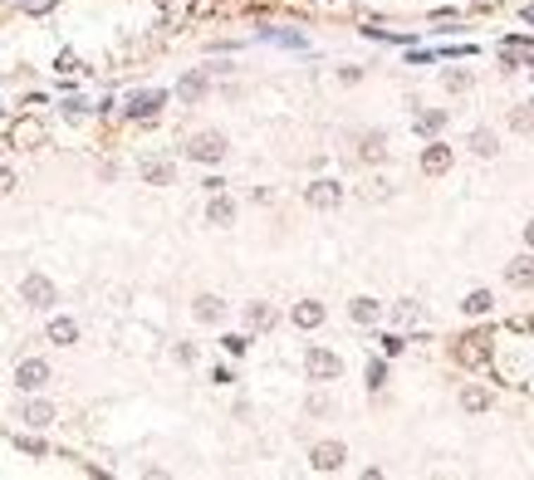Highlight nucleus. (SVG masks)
<instances>
[{
	"label": "nucleus",
	"instance_id": "13",
	"mask_svg": "<svg viewBox=\"0 0 534 480\" xmlns=\"http://www.w3.org/2000/svg\"><path fill=\"white\" fill-rule=\"evenodd\" d=\"M221 314H225V304H221L216 294H201V299H197V319H201V324H216Z\"/></svg>",
	"mask_w": 534,
	"mask_h": 480
},
{
	"label": "nucleus",
	"instance_id": "24",
	"mask_svg": "<svg viewBox=\"0 0 534 480\" xmlns=\"http://www.w3.org/2000/svg\"><path fill=\"white\" fill-rule=\"evenodd\" d=\"M441 123H446V113H441V108H431V113H422V118H417V133H436Z\"/></svg>",
	"mask_w": 534,
	"mask_h": 480
},
{
	"label": "nucleus",
	"instance_id": "22",
	"mask_svg": "<svg viewBox=\"0 0 534 480\" xmlns=\"http://www.w3.org/2000/svg\"><path fill=\"white\" fill-rule=\"evenodd\" d=\"M270 319H275V314H270L265 304H250V309H245V324H250V328H270Z\"/></svg>",
	"mask_w": 534,
	"mask_h": 480
},
{
	"label": "nucleus",
	"instance_id": "21",
	"mask_svg": "<svg viewBox=\"0 0 534 480\" xmlns=\"http://www.w3.org/2000/svg\"><path fill=\"white\" fill-rule=\"evenodd\" d=\"M177 94H182V98H187V103H192V98H201V94H206V79H201V74H187Z\"/></svg>",
	"mask_w": 534,
	"mask_h": 480
},
{
	"label": "nucleus",
	"instance_id": "27",
	"mask_svg": "<svg viewBox=\"0 0 534 480\" xmlns=\"http://www.w3.org/2000/svg\"><path fill=\"white\" fill-rule=\"evenodd\" d=\"M510 128H515V133H530V113L515 108V113H510Z\"/></svg>",
	"mask_w": 534,
	"mask_h": 480
},
{
	"label": "nucleus",
	"instance_id": "31",
	"mask_svg": "<svg viewBox=\"0 0 534 480\" xmlns=\"http://www.w3.org/2000/svg\"><path fill=\"white\" fill-rule=\"evenodd\" d=\"M525 240H530V245H534V221H530V226H525Z\"/></svg>",
	"mask_w": 534,
	"mask_h": 480
},
{
	"label": "nucleus",
	"instance_id": "14",
	"mask_svg": "<svg viewBox=\"0 0 534 480\" xmlns=\"http://www.w3.org/2000/svg\"><path fill=\"white\" fill-rule=\"evenodd\" d=\"M471 152H476V157H495V133H490V128H476V133H471Z\"/></svg>",
	"mask_w": 534,
	"mask_h": 480
},
{
	"label": "nucleus",
	"instance_id": "12",
	"mask_svg": "<svg viewBox=\"0 0 534 480\" xmlns=\"http://www.w3.org/2000/svg\"><path fill=\"white\" fill-rule=\"evenodd\" d=\"M348 314H353V324H378L383 304H378V299H353V309H348Z\"/></svg>",
	"mask_w": 534,
	"mask_h": 480
},
{
	"label": "nucleus",
	"instance_id": "1",
	"mask_svg": "<svg viewBox=\"0 0 534 480\" xmlns=\"http://www.w3.org/2000/svg\"><path fill=\"white\" fill-rule=\"evenodd\" d=\"M304 368H309V378H314V383H333V378L343 373V358H338V353H328V348H309Z\"/></svg>",
	"mask_w": 534,
	"mask_h": 480
},
{
	"label": "nucleus",
	"instance_id": "26",
	"mask_svg": "<svg viewBox=\"0 0 534 480\" xmlns=\"http://www.w3.org/2000/svg\"><path fill=\"white\" fill-rule=\"evenodd\" d=\"M142 177H147V182H172V167H167V162H147Z\"/></svg>",
	"mask_w": 534,
	"mask_h": 480
},
{
	"label": "nucleus",
	"instance_id": "20",
	"mask_svg": "<svg viewBox=\"0 0 534 480\" xmlns=\"http://www.w3.org/2000/svg\"><path fill=\"white\" fill-rule=\"evenodd\" d=\"M25 421H30V426H49V421H54V407H49V402H30V407H25Z\"/></svg>",
	"mask_w": 534,
	"mask_h": 480
},
{
	"label": "nucleus",
	"instance_id": "6",
	"mask_svg": "<svg viewBox=\"0 0 534 480\" xmlns=\"http://www.w3.org/2000/svg\"><path fill=\"white\" fill-rule=\"evenodd\" d=\"M343 456H348V451H343L338 441H323V446H314L309 466H314V471H338V466H343Z\"/></svg>",
	"mask_w": 534,
	"mask_h": 480
},
{
	"label": "nucleus",
	"instance_id": "11",
	"mask_svg": "<svg viewBox=\"0 0 534 480\" xmlns=\"http://www.w3.org/2000/svg\"><path fill=\"white\" fill-rule=\"evenodd\" d=\"M162 103H167V94H137V98H132V108H128V113H132V118H152V113H157Z\"/></svg>",
	"mask_w": 534,
	"mask_h": 480
},
{
	"label": "nucleus",
	"instance_id": "8",
	"mask_svg": "<svg viewBox=\"0 0 534 480\" xmlns=\"http://www.w3.org/2000/svg\"><path fill=\"white\" fill-rule=\"evenodd\" d=\"M505 280H510V289H530L534 285V260H530V255L510 260V265H505Z\"/></svg>",
	"mask_w": 534,
	"mask_h": 480
},
{
	"label": "nucleus",
	"instance_id": "3",
	"mask_svg": "<svg viewBox=\"0 0 534 480\" xmlns=\"http://www.w3.org/2000/svg\"><path fill=\"white\" fill-rule=\"evenodd\" d=\"M20 294H25V304H30V309H49V304L59 299V289L49 285L44 275H30V280L20 285Z\"/></svg>",
	"mask_w": 534,
	"mask_h": 480
},
{
	"label": "nucleus",
	"instance_id": "28",
	"mask_svg": "<svg viewBox=\"0 0 534 480\" xmlns=\"http://www.w3.org/2000/svg\"><path fill=\"white\" fill-rule=\"evenodd\" d=\"M383 378H387V368L383 363H368V387H383Z\"/></svg>",
	"mask_w": 534,
	"mask_h": 480
},
{
	"label": "nucleus",
	"instance_id": "2",
	"mask_svg": "<svg viewBox=\"0 0 534 480\" xmlns=\"http://www.w3.org/2000/svg\"><path fill=\"white\" fill-rule=\"evenodd\" d=\"M187 157H192V162H221V157H225V137H221V133H197V137L187 142Z\"/></svg>",
	"mask_w": 534,
	"mask_h": 480
},
{
	"label": "nucleus",
	"instance_id": "23",
	"mask_svg": "<svg viewBox=\"0 0 534 480\" xmlns=\"http://www.w3.org/2000/svg\"><path fill=\"white\" fill-rule=\"evenodd\" d=\"M383 157V133H368L363 137V162H378Z\"/></svg>",
	"mask_w": 534,
	"mask_h": 480
},
{
	"label": "nucleus",
	"instance_id": "17",
	"mask_svg": "<svg viewBox=\"0 0 534 480\" xmlns=\"http://www.w3.org/2000/svg\"><path fill=\"white\" fill-rule=\"evenodd\" d=\"M456 358H461V363H485V338H480V333H471V338L461 343V353H456Z\"/></svg>",
	"mask_w": 534,
	"mask_h": 480
},
{
	"label": "nucleus",
	"instance_id": "16",
	"mask_svg": "<svg viewBox=\"0 0 534 480\" xmlns=\"http://www.w3.org/2000/svg\"><path fill=\"white\" fill-rule=\"evenodd\" d=\"M74 338H79V324L74 319H54L49 324V343H74Z\"/></svg>",
	"mask_w": 534,
	"mask_h": 480
},
{
	"label": "nucleus",
	"instance_id": "4",
	"mask_svg": "<svg viewBox=\"0 0 534 480\" xmlns=\"http://www.w3.org/2000/svg\"><path fill=\"white\" fill-rule=\"evenodd\" d=\"M15 383L25 387V392H39V387L49 383V363H44V358H25V363L15 368Z\"/></svg>",
	"mask_w": 534,
	"mask_h": 480
},
{
	"label": "nucleus",
	"instance_id": "25",
	"mask_svg": "<svg viewBox=\"0 0 534 480\" xmlns=\"http://www.w3.org/2000/svg\"><path fill=\"white\" fill-rule=\"evenodd\" d=\"M441 84H446V94H466V89H471V74H461V69H456V74H446Z\"/></svg>",
	"mask_w": 534,
	"mask_h": 480
},
{
	"label": "nucleus",
	"instance_id": "5",
	"mask_svg": "<svg viewBox=\"0 0 534 480\" xmlns=\"http://www.w3.org/2000/svg\"><path fill=\"white\" fill-rule=\"evenodd\" d=\"M304 196H309V206H314V211H333V206L343 201V187H338V182H314Z\"/></svg>",
	"mask_w": 534,
	"mask_h": 480
},
{
	"label": "nucleus",
	"instance_id": "30",
	"mask_svg": "<svg viewBox=\"0 0 534 480\" xmlns=\"http://www.w3.org/2000/svg\"><path fill=\"white\" fill-rule=\"evenodd\" d=\"M10 187H15V177H10V172H0V196L10 192Z\"/></svg>",
	"mask_w": 534,
	"mask_h": 480
},
{
	"label": "nucleus",
	"instance_id": "7",
	"mask_svg": "<svg viewBox=\"0 0 534 480\" xmlns=\"http://www.w3.org/2000/svg\"><path fill=\"white\" fill-rule=\"evenodd\" d=\"M422 172H427V177L451 172V147H446V142H431L427 152H422Z\"/></svg>",
	"mask_w": 534,
	"mask_h": 480
},
{
	"label": "nucleus",
	"instance_id": "29",
	"mask_svg": "<svg viewBox=\"0 0 534 480\" xmlns=\"http://www.w3.org/2000/svg\"><path fill=\"white\" fill-rule=\"evenodd\" d=\"M221 343H225V353H245V338H240V333H230V338H221Z\"/></svg>",
	"mask_w": 534,
	"mask_h": 480
},
{
	"label": "nucleus",
	"instance_id": "10",
	"mask_svg": "<svg viewBox=\"0 0 534 480\" xmlns=\"http://www.w3.org/2000/svg\"><path fill=\"white\" fill-rule=\"evenodd\" d=\"M10 137H15V147H35V142L44 137V128H39L35 118H25V123H15V133H10Z\"/></svg>",
	"mask_w": 534,
	"mask_h": 480
},
{
	"label": "nucleus",
	"instance_id": "18",
	"mask_svg": "<svg viewBox=\"0 0 534 480\" xmlns=\"http://www.w3.org/2000/svg\"><path fill=\"white\" fill-rule=\"evenodd\" d=\"M206 216H211V226H230V221H235V206H230L225 196H211V211H206Z\"/></svg>",
	"mask_w": 534,
	"mask_h": 480
},
{
	"label": "nucleus",
	"instance_id": "9",
	"mask_svg": "<svg viewBox=\"0 0 534 480\" xmlns=\"http://www.w3.org/2000/svg\"><path fill=\"white\" fill-rule=\"evenodd\" d=\"M294 324H299V328H319L323 324V304H314V299L294 304Z\"/></svg>",
	"mask_w": 534,
	"mask_h": 480
},
{
	"label": "nucleus",
	"instance_id": "15",
	"mask_svg": "<svg viewBox=\"0 0 534 480\" xmlns=\"http://www.w3.org/2000/svg\"><path fill=\"white\" fill-rule=\"evenodd\" d=\"M490 304H495V299H490V289H471V294H466V304H461V309H466V314H476V319H480V314H490Z\"/></svg>",
	"mask_w": 534,
	"mask_h": 480
},
{
	"label": "nucleus",
	"instance_id": "19",
	"mask_svg": "<svg viewBox=\"0 0 534 480\" xmlns=\"http://www.w3.org/2000/svg\"><path fill=\"white\" fill-rule=\"evenodd\" d=\"M461 407H466V412H485V407H490V392H485V387H466V392H461Z\"/></svg>",
	"mask_w": 534,
	"mask_h": 480
}]
</instances>
